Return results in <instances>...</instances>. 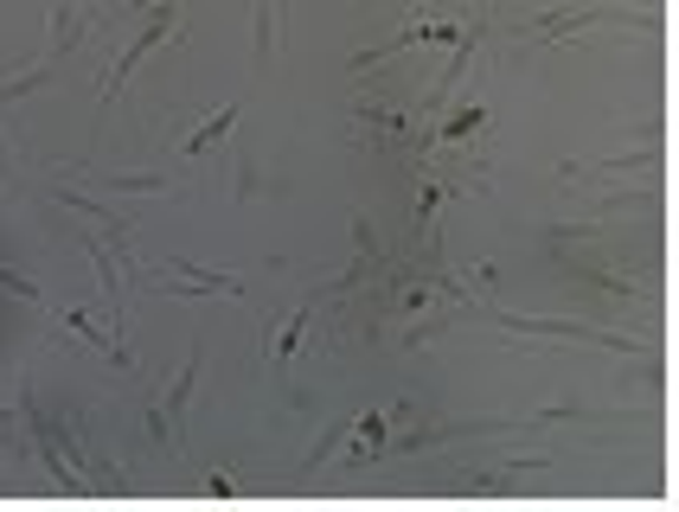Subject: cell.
I'll use <instances>...</instances> for the list:
<instances>
[{
	"label": "cell",
	"instance_id": "obj_1",
	"mask_svg": "<svg viewBox=\"0 0 679 512\" xmlns=\"http://www.w3.org/2000/svg\"><path fill=\"white\" fill-rule=\"evenodd\" d=\"M199 366H205V346H192L180 378L167 385V398L160 410H148V436L154 442H174V448H187V403H192V385H199Z\"/></svg>",
	"mask_w": 679,
	"mask_h": 512
},
{
	"label": "cell",
	"instance_id": "obj_2",
	"mask_svg": "<svg viewBox=\"0 0 679 512\" xmlns=\"http://www.w3.org/2000/svg\"><path fill=\"white\" fill-rule=\"evenodd\" d=\"M174 20H180V13H174V0H167V7H154V13H148V26H142V33L129 38V52H115L110 77H103V103H115V97H122V84H129V71H135V65L148 58V52L160 45V38L174 33Z\"/></svg>",
	"mask_w": 679,
	"mask_h": 512
},
{
	"label": "cell",
	"instance_id": "obj_3",
	"mask_svg": "<svg viewBox=\"0 0 679 512\" xmlns=\"http://www.w3.org/2000/svg\"><path fill=\"white\" fill-rule=\"evenodd\" d=\"M314 314H321V294H314V301H302V308L289 314V327L276 333V346H269V366H276V371H289V359H296V346H302V333H308V321H314Z\"/></svg>",
	"mask_w": 679,
	"mask_h": 512
},
{
	"label": "cell",
	"instance_id": "obj_4",
	"mask_svg": "<svg viewBox=\"0 0 679 512\" xmlns=\"http://www.w3.org/2000/svg\"><path fill=\"white\" fill-rule=\"evenodd\" d=\"M231 122H237V103H219V110H212V115H205V122L187 135V142H180V154H205V147H219Z\"/></svg>",
	"mask_w": 679,
	"mask_h": 512
},
{
	"label": "cell",
	"instance_id": "obj_5",
	"mask_svg": "<svg viewBox=\"0 0 679 512\" xmlns=\"http://www.w3.org/2000/svg\"><path fill=\"white\" fill-rule=\"evenodd\" d=\"M52 65H58V52H45L33 71H20V77H0V103H20V97H33L38 84L52 77Z\"/></svg>",
	"mask_w": 679,
	"mask_h": 512
},
{
	"label": "cell",
	"instance_id": "obj_6",
	"mask_svg": "<svg viewBox=\"0 0 679 512\" xmlns=\"http://www.w3.org/2000/svg\"><path fill=\"white\" fill-rule=\"evenodd\" d=\"M103 192H122V199H148V192H167L160 174H97Z\"/></svg>",
	"mask_w": 679,
	"mask_h": 512
},
{
	"label": "cell",
	"instance_id": "obj_7",
	"mask_svg": "<svg viewBox=\"0 0 679 512\" xmlns=\"http://www.w3.org/2000/svg\"><path fill=\"white\" fill-rule=\"evenodd\" d=\"M346 436H353V416H340L334 430H327V436L314 442V455H308V461H314V468H321V461H327V455H334V448H340V442H346Z\"/></svg>",
	"mask_w": 679,
	"mask_h": 512
},
{
	"label": "cell",
	"instance_id": "obj_8",
	"mask_svg": "<svg viewBox=\"0 0 679 512\" xmlns=\"http://www.w3.org/2000/svg\"><path fill=\"white\" fill-rule=\"evenodd\" d=\"M13 416H20V403H13V410H0V442L13 436Z\"/></svg>",
	"mask_w": 679,
	"mask_h": 512
},
{
	"label": "cell",
	"instance_id": "obj_9",
	"mask_svg": "<svg viewBox=\"0 0 679 512\" xmlns=\"http://www.w3.org/2000/svg\"><path fill=\"white\" fill-rule=\"evenodd\" d=\"M129 7H167V0H129Z\"/></svg>",
	"mask_w": 679,
	"mask_h": 512
}]
</instances>
